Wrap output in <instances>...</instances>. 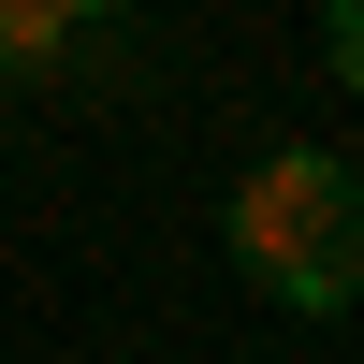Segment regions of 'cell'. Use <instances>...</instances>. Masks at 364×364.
I'll use <instances>...</instances> for the list:
<instances>
[{
  "label": "cell",
  "mask_w": 364,
  "mask_h": 364,
  "mask_svg": "<svg viewBox=\"0 0 364 364\" xmlns=\"http://www.w3.org/2000/svg\"><path fill=\"white\" fill-rule=\"evenodd\" d=\"M58 15H132V0H58Z\"/></svg>",
  "instance_id": "cell-4"
},
{
  "label": "cell",
  "mask_w": 364,
  "mask_h": 364,
  "mask_svg": "<svg viewBox=\"0 0 364 364\" xmlns=\"http://www.w3.org/2000/svg\"><path fill=\"white\" fill-rule=\"evenodd\" d=\"M219 233H233V277L277 291L291 321H350L364 306V161H336V146L248 161L233 204H219Z\"/></svg>",
  "instance_id": "cell-1"
},
{
  "label": "cell",
  "mask_w": 364,
  "mask_h": 364,
  "mask_svg": "<svg viewBox=\"0 0 364 364\" xmlns=\"http://www.w3.org/2000/svg\"><path fill=\"white\" fill-rule=\"evenodd\" d=\"M321 73L364 102V0H321Z\"/></svg>",
  "instance_id": "cell-3"
},
{
  "label": "cell",
  "mask_w": 364,
  "mask_h": 364,
  "mask_svg": "<svg viewBox=\"0 0 364 364\" xmlns=\"http://www.w3.org/2000/svg\"><path fill=\"white\" fill-rule=\"evenodd\" d=\"M58 0H0V87H29V73H58Z\"/></svg>",
  "instance_id": "cell-2"
}]
</instances>
